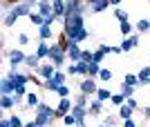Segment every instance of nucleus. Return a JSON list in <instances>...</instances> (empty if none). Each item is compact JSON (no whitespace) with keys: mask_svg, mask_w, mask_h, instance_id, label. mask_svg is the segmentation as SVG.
I'll use <instances>...</instances> for the list:
<instances>
[{"mask_svg":"<svg viewBox=\"0 0 150 127\" xmlns=\"http://www.w3.org/2000/svg\"><path fill=\"white\" fill-rule=\"evenodd\" d=\"M63 31L69 36V40H74V43H79V45L90 38V31H88V27H85L83 13H74V16H69V18H63Z\"/></svg>","mask_w":150,"mask_h":127,"instance_id":"f257e3e1","label":"nucleus"},{"mask_svg":"<svg viewBox=\"0 0 150 127\" xmlns=\"http://www.w3.org/2000/svg\"><path fill=\"white\" fill-rule=\"evenodd\" d=\"M31 13V5L27 2V0H20V2H16V5L11 7V11L5 16V27H13L16 22H18V18H23V16H29Z\"/></svg>","mask_w":150,"mask_h":127,"instance_id":"f03ea898","label":"nucleus"},{"mask_svg":"<svg viewBox=\"0 0 150 127\" xmlns=\"http://www.w3.org/2000/svg\"><path fill=\"white\" fill-rule=\"evenodd\" d=\"M34 118H36L38 125H52V123L56 121L58 116H56V109H52L47 103L40 100V105L36 107V116H34Z\"/></svg>","mask_w":150,"mask_h":127,"instance_id":"7ed1b4c3","label":"nucleus"},{"mask_svg":"<svg viewBox=\"0 0 150 127\" xmlns=\"http://www.w3.org/2000/svg\"><path fill=\"white\" fill-rule=\"evenodd\" d=\"M50 60L56 65V67H61V65L67 63L69 58H67V51L63 49L58 43H52V45H50Z\"/></svg>","mask_w":150,"mask_h":127,"instance_id":"20e7f679","label":"nucleus"},{"mask_svg":"<svg viewBox=\"0 0 150 127\" xmlns=\"http://www.w3.org/2000/svg\"><path fill=\"white\" fill-rule=\"evenodd\" d=\"M96 80H94L92 76H85L81 80V85H79V91H83V94H88V96H92V94H96Z\"/></svg>","mask_w":150,"mask_h":127,"instance_id":"39448f33","label":"nucleus"},{"mask_svg":"<svg viewBox=\"0 0 150 127\" xmlns=\"http://www.w3.org/2000/svg\"><path fill=\"white\" fill-rule=\"evenodd\" d=\"M56 69H58V67H56V65H54V63H52V60H50V63L40 65V67H38V69H36V74H38V76H40V78H43V80H50V78L54 76V74H56Z\"/></svg>","mask_w":150,"mask_h":127,"instance_id":"423d86ee","label":"nucleus"},{"mask_svg":"<svg viewBox=\"0 0 150 127\" xmlns=\"http://www.w3.org/2000/svg\"><path fill=\"white\" fill-rule=\"evenodd\" d=\"M72 107H74V100H72V98H61V100H58V107H56V116L58 118H63V116L65 114H69V112H72Z\"/></svg>","mask_w":150,"mask_h":127,"instance_id":"0eeeda50","label":"nucleus"},{"mask_svg":"<svg viewBox=\"0 0 150 127\" xmlns=\"http://www.w3.org/2000/svg\"><path fill=\"white\" fill-rule=\"evenodd\" d=\"M25 58H27V54H25L23 49H13V51H9L7 60H9V65H11V67H18V65L25 63Z\"/></svg>","mask_w":150,"mask_h":127,"instance_id":"6e6552de","label":"nucleus"},{"mask_svg":"<svg viewBox=\"0 0 150 127\" xmlns=\"http://www.w3.org/2000/svg\"><path fill=\"white\" fill-rule=\"evenodd\" d=\"M7 76L11 78V80H13L16 85H27V83L31 80V76H29V74H20V71H16V67H13V69L9 71Z\"/></svg>","mask_w":150,"mask_h":127,"instance_id":"1a4fd4ad","label":"nucleus"},{"mask_svg":"<svg viewBox=\"0 0 150 127\" xmlns=\"http://www.w3.org/2000/svg\"><path fill=\"white\" fill-rule=\"evenodd\" d=\"M81 56H83V49L79 47V43H74V40H72V45H69V49H67V58L72 60V63H79V60H81Z\"/></svg>","mask_w":150,"mask_h":127,"instance_id":"9d476101","label":"nucleus"},{"mask_svg":"<svg viewBox=\"0 0 150 127\" xmlns=\"http://www.w3.org/2000/svg\"><path fill=\"white\" fill-rule=\"evenodd\" d=\"M88 114L90 116H101V114H103V100L94 98V100L88 105Z\"/></svg>","mask_w":150,"mask_h":127,"instance_id":"9b49d317","label":"nucleus"},{"mask_svg":"<svg viewBox=\"0 0 150 127\" xmlns=\"http://www.w3.org/2000/svg\"><path fill=\"white\" fill-rule=\"evenodd\" d=\"M72 114L76 116V121H85V118H88V105H76L74 103V107H72Z\"/></svg>","mask_w":150,"mask_h":127,"instance_id":"f8f14e48","label":"nucleus"},{"mask_svg":"<svg viewBox=\"0 0 150 127\" xmlns=\"http://www.w3.org/2000/svg\"><path fill=\"white\" fill-rule=\"evenodd\" d=\"M36 9L43 13V16H54V5H52V0H40Z\"/></svg>","mask_w":150,"mask_h":127,"instance_id":"ddd939ff","label":"nucleus"},{"mask_svg":"<svg viewBox=\"0 0 150 127\" xmlns=\"http://www.w3.org/2000/svg\"><path fill=\"white\" fill-rule=\"evenodd\" d=\"M0 87H2V94H7V96H11L13 91H16V83H13L9 76L2 78V85H0Z\"/></svg>","mask_w":150,"mask_h":127,"instance_id":"4468645a","label":"nucleus"},{"mask_svg":"<svg viewBox=\"0 0 150 127\" xmlns=\"http://www.w3.org/2000/svg\"><path fill=\"white\" fill-rule=\"evenodd\" d=\"M36 56L43 60V58H50V45H47V40H40L36 47Z\"/></svg>","mask_w":150,"mask_h":127,"instance_id":"2eb2a0df","label":"nucleus"},{"mask_svg":"<svg viewBox=\"0 0 150 127\" xmlns=\"http://www.w3.org/2000/svg\"><path fill=\"white\" fill-rule=\"evenodd\" d=\"M108 7H110V0H96V2L90 5V11L92 13H101V11H105Z\"/></svg>","mask_w":150,"mask_h":127,"instance_id":"dca6fc26","label":"nucleus"},{"mask_svg":"<svg viewBox=\"0 0 150 127\" xmlns=\"http://www.w3.org/2000/svg\"><path fill=\"white\" fill-rule=\"evenodd\" d=\"M27 18H29V22H31L34 27H40V25H45V18H47V16H43L40 11H31Z\"/></svg>","mask_w":150,"mask_h":127,"instance_id":"f3484780","label":"nucleus"},{"mask_svg":"<svg viewBox=\"0 0 150 127\" xmlns=\"http://www.w3.org/2000/svg\"><path fill=\"white\" fill-rule=\"evenodd\" d=\"M25 65L29 67V69H34V71H36L38 67H40V58H38L36 54H27V58H25Z\"/></svg>","mask_w":150,"mask_h":127,"instance_id":"a211bd4d","label":"nucleus"},{"mask_svg":"<svg viewBox=\"0 0 150 127\" xmlns=\"http://www.w3.org/2000/svg\"><path fill=\"white\" fill-rule=\"evenodd\" d=\"M25 100H27V107H38V105H40V96L36 94V91H29V94L25 96Z\"/></svg>","mask_w":150,"mask_h":127,"instance_id":"6ab92c4d","label":"nucleus"},{"mask_svg":"<svg viewBox=\"0 0 150 127\" xmlns=\"http://www.w3.org/2000/svg\"><path fill=\"white\" fill-rule=\"evenodd\" d=\"M52 5H54V13L58 18H65V0H52Z\"/></svg>","mask_w":150,"mask_h":127,"instance_id":"aec40b11","label":"nucleus"},{"mask_svg":"<svg viewBox=\"0 0 150 127\" xmlns=\"http://www.w3.org/2000/svg\"><path fill=\"white\" fill-rule=\"evenodd\" d=\"M38 38L40 40H50L52 38V25H40L38 27Z\"/></svg>","mask_w":150,"mask_h":127,"instance_id":"412c9836","label":"nucleus"},{"mask_svg":"<svg viewBox=\"0 0 150 127\" xmlns=\"http://www.w3.org/2000/svg\"><path fill=\"white\" fill-rule=\"evenodd\" d=\"M13 107H16V98H13V94H11V96L2 94V109H5V112H9V109H13Z\"/></svg>","mask_w":150,"mask_h":127,"instance_id":"4be33fe9","label":"nucleus"},{"mask_svg":"<svg viewBox=\"0 0 150 127\" xmlns=\"http://www.w3.org/2000/svg\"><path fill=\"white\" fill-rule=\"evenodd\" d=\"M99 71H101V63H96V60L88 63V76H92V78H99Z\"/></svg>","mask_w":150,"mask_h":127,"instance_id":"5701e85b","label":"nucleus"},{"mask_svg":"<svg viewBox=\"0 0 150 127\" xmlns=\"http://www.w3.org/2000/svg\"><path fill=\"white\" fill-rule=\"evenodd\" d=\"M132 114H134V109H132L130 105H123V107H119V118H121V121H125V118H132Z\"/></svg>","mask_w":150,"mask_h":127,"instance_id":"b1692460","label":"nucleus"},{"mask_svg":"<svg viewBox=\"0 0 150 127\" xmlns=\"http://www.w3.org/2000/svg\"><path fill=\"white\" fill-rule=\"evenodd\" d=\"M134 29H137L139 33H146V31H150V20H146V18H141L137 22V25H134Z\"/></svg>","mask_w":150,"mask_h":127,"instance_id":"393cba45","label":"nucleus"},{"mask_svg":"<svg viewBox=\"0 0 150 127\" xmlns=\"http://www.w3.org/2000/svg\"><path fill=\"white\" fill-rule=\"evenodd\" d=\"M94 96H96L99 100H103V103H105V100H110V98H112V91L103 87V89H96V94H94Z\"/></svg>","mask_w":150,"mask_h":127,"instance_id":"a878e982","label":"nucleus"},{"mask_svg":"<svg viewBox=\"0 0 150 127\" xmlns=\"http://www.w3.org/2000/svg\"><path fill=\"white\" fill-rule=\"evenodd\" d=\"M119 29H121V36H123V38H128V36L132 33V29H134V27L130 25V20H125V22H121V25H119Z\"/></svg>","mask_w":150,"mask_h":127,"instance_id":"bb28decb","label":"nucleus"},{"mask_svg":"<svg viewBox=\"0 0 150 127\" xmlns=\"http://www.w3.org/2000/svg\"><path fill=\"white\" fill-rule=\"evenodd\" d=\"M134 89H137V87H132V85H128V83H121V89H119V91L125 96V98H130V96H134Z\"/></svg>","mask_w":150,"mask_h":127,"instance_id":"cd10ccee","label":"nucleus"},{"mask_svg":"<svg viewBox=\"0 0 150 127\" xmlns=\"http://www.w3.org/2000/svg\"><path fill=\"white\" fill-rule=\"evenodd\" d=\"M76 123H79V121H76V116L72 114V112L63 116V125H67V127H76Z\"/></svg>","mask_w":150,"mask_h":127,"instance_id":"c85d7f7f","label":"nucleus"},{"mask_svg":"<svg viewBox=\"0 0 150 127\" xmlns=\"http://www.w3.org/2000/svg\"><path fill=\"white\" fill-rule=\"evenodd\" d=\"M110 100H112L114 107H121V105H125V96L119 91V94H112V98H110Z\"/></svg>","mask_w":150,"mask_h":127,"instance_id":"c756f323","label":"nucleus"},{"mask_svg":"<svg viewBox=\"0 0 150 127\" xmlns=\"http://www.w3.org/2000/svg\"><path fill=\"white\" fill-rule=\"evenodd\" d=\"M54 80H56L58 85H65V80H67V71H61V69H56V74H54Z\"/></svg>","mask_w":150,"mask_h":127,"instance_id":"7c9ffc66","label":"nucleus"},{"mask_svg":"<svg viewBox=\"0 0 150 127\" xmlns=\"http://www.w3.org/2000/svg\"><path fill=\"white\" fill-rule=\"evenodd\" d=\"M123 83L132 85V87H139V76H134V74H125V76H123Z\"/></svg>","mask_w":150,"mask_h":127,"instance_id":"2f4dec72","label":"nucleus"},{"mask_svg":"<svg viewBox=\"0 0 150 127\" xmlns=\"http://www.w3.org/2000/svg\"><path fill=\"white\" fill-rule=\"evenodd\" d=\"M99 78L103 80V83H108V80L112 78V71L108 69V67H101V71H99Z\"/></svg>","mask_w":150,"mask_h":127,"instance_id":"473e14b6","label":"nucleus"},{"mask_svg":"<svg viewBox=\"0 0 150 127\" xmlns=\"http://www.w3.org/2000/svg\"><path fill=\"white\" fill-rule=\"evenodd\" d=\"M114 18L119 20V22H125V20H128V11H123V9L117 7V9H114Z\"/></svg>","mask_w":150,"mask_h":127,"instance_id":"72a5a7b5","label":"nucleus"},{"mask_svg":"<svg viewBox=\"0 0 150 127\" xmlns=\"http://www.w3.org/2000/svg\"><path fill=\"white\" fill-rule=\"evenodd\" d=\"M76 69H79V76H88V63H85V60H79V63H76Z\"/></svg>","mask_w":150,"mask_h":127,"instance_id":"f704fd0d","label":"nucleus"},{"mask_svg":"<svg viewBox=\"0 0 150 127\" xmlns=\"http://www.w3.org/2000/svg\"><path fill=\"white\" fill-rule=\"evenodd\" d=\"M9 121H11V127H25V123H23V118H20L18 114H11Z\"/></svg>","mask_w":150,"mask_h":127,"instance_id":"c9c22d12","label":"nucleus"},{"mask_svg":"<svg viewBox=\"0 0 150 127\" xmlns=\"http://www.w3.org/2000/svg\"><path fill=\"white\" fill-rule=\"evenodd\" d=\"M121 49H123V54H125V51H130V49H134V45H132L130 36H128V38H123V40H121Z\"/></svg>","mask_w":150,"mask_h":127,"instance_id":"e433bc0d","label":"nucleus"},{"mask_svg":"<svg viewBox=\"0 0 150 127\" xmlns=\"http://www.w3.org/2000/svg\"><path fill=\"white\" fill-rule=\"evenodd\" d=\"M76 105H88V94H83V91H79V96H76Z\"/></svg>","mask_w":150,"mask_h":127,"instance_id":"4c0bfd02","label":"nucleus"},{"mask_svg":"<svg viewBox=\"0 0 150 127\" xmlns=\"http://www.w3.org/2000/svg\"><path fill=\"white\" fill-rule=\"evenodd\" d=\"M81 60H85V63H92V60H94V51L83 49V56H81Z\"/></svg>","mask_w":150,"mask_h":127,"instance_id":"58836bf2","label":"nucleus"},{"mask_svg":"<svg viewBox=\"0 0 150 127\" xmlns=\"http://www.w3.org/2000/svg\"><path fill=\"white\" fill-rule=\"evenodd\" d=\"M16 96H27L29 91H27V85H16V91H13Z\"/></svg>","mask_w":150,"mask_h":127,"instance_id":"ea45409f","label":"nucleus"},{"mask_svg":"<svg viewBox=\"0 0 150 127\" xmlns=\"http://www.w3.org/2000/svg\"><path fill=\"white\" fill-rule=\"evenodd\" d=\"M65 71H67V76H79V69H76V63H69V65H67V69H65Z\"/></svg>","mask_w":150,"mask_h":127,"instance_id":"a19ab883","label":"nucleus"},{"mask_svg":"<svg viewBox=\"0 0 150 127\" xmlns=\"http://www.w3.org/2000/svg\"><path fill=\"white\" fill-rule=\"evenodd\" d=\"M56 94L61 96V98H67V96H69V87H67V85H61V87H58V91H56Z\"/></svg>","mask_w":150,"mask_h":127,"instance_id":"79ce46f5","label":"nucleus"},{"mask_svg":"<svg viewBox=\"0 0 150 127\" xmlns=\"http://www.w3.org/2000/svg\"><path fill=\"white\" fill-rule=\"evenodd\" d=\"M125 105H130L134 112H137V109H141V107H139V103H137V98H132V96H130V98H125Z\"/></svg>","mask_w":150,"mask_h":127,"instance_id":"37998d69","label":"nucleus"},{"mask_svg":"<svg viewBox=\"0 0 150 127\" xmlns=\"http://www.w3.org/2000/svg\"><path fill=\"white\" fill-rule=\"evenodd\" d=\"M103 123H105L108 127H117V118H114V116H105V121H103Z\"/></svg>","mask_w":150,"mask_h":127,"instance_id":"c03bdc74","label":"nucleus"},{"mask_svg":"<svg viewBox=\"0 0 150 127\" xmlns=\"http://www.w3.org/2000/svg\"><path fill=\"white\" fill-rule=\"evenodd\" d=\"M150 85V76H139V87H146Z\"/></svg>","mask_w":150,"mask_h":127,"instance_id":"a18cd8bd","label":"nucleus"},{"mask_svg":"<svg viewBox=\"0 0 150 127\" xmlns=\"http://www.w3.org/2000/svg\"><path fill=\"white\" fill-rule=\"evenodd\" d=\"M18 43L20 45H27V43H29V36H27V33H18Z\"/></svg>","mask_w":150,"mask_h":127,"instance_id":"49530a36","label":"nucleus"},{"mask_svg":"<svg viewBox=\"0 0 150 127\" xmlns=\"http://www.w3.org/2000/svg\"><path fill=\"white\" fill-rule=\"evenodd\" d=\"M137 76H150V67H141Z\"/></svg>","mask_w":150,"mask_h":127,"instance_id":"de8ad7c7","label":"nucleus"},{"mask_svg":"<svg viewBox=\"0 0 150 127\" xmlns=\"http://www.w3.org/2000/svg\"><path fill=\"white\" fill-rule=\"evenodd\" d=\"M123 127H137V123L132 121V118H125V121H123Z\"/></svg>","mask_w":150,"mask_h":127,"instance_id":"09e8293b","label":"nucleus"},{"mask_svg":"<svg viewBox=\"0 0 150 127\" xmlns=\"http://www.w3.org/2000/svg\"><path fill=\"white\" fill-rule=\"evenodd\" d=\"M0 127H11V121H9V118H2V121H0Z\"/></svg>","mask_w":150,"mask_h":127,"instance_id":"8fccbe9b","label":"nucleus"},{"mask_svg":"<svg viewBox=\"0 0 150 127\" xmlns=\"http://www.w3.org/2000/svg\"><path fill=\"white\" fill-rule=\"evenodd\" d=\"M130 40H132V45H134V47H139V36H132V33H130Z\"/></svg>","mask_w":150,"mask_h":127,"instance_id":"3c124183","label":"nucleus"},{"mask_svg":"<svg viewBox=\"0 0 150 127\" xmlns=\"http://www.w3.org/2000/svg\"><path fill=\"white\" fill-rule=\"evenodd\" d=\"M25 127H38V123H36V118H34V121H29V123H25Z\"/></svg>","mask_w":150,"mask_h":127,"instance_id":"603ef678","label":"nucleus"},{"mask_svg":"<svg viewBox=\"0 0 150 127\" xmlns=\"http://www.w3.org/2000/svg\"><path fill=\"white\" fill-rule=\"evenodd\" d=\"M112 54H123V49H121V45H119V47H112Z\"/></svg>","mask_w":150,"mask_h":127,"instance_id":"864d4df0","label":"nucleus"},{"mask_svg":"<svg viewBox=\"0 0 150 127\" xmlns=\"http://www.w3.org/2000/svg\"><path fill=\"white\" fill-rule=\"evenodd\" d=\"M144 114H146V118L150 121V105H148V107H144Z\"/></svg>","mask_w":150,"mask_h":127,"instance_id":"5fc2aeb1","label":"nucleus"},{"mask_svg":"<svg viewBox=\"0 0 150 127\" xmlns=\"http://www.w3.org/2000/svg\"><path fill=\"white\" fill-rule=\"evenodd\" d=\"M110 5H114V7H119V5H121V0H110Z\"/></svg>","mask_w":150,"mask_h":127,"instance_id":"6e6d98bb","label":"nucleus"},{"mask_svg":"<svg viewBox=\"0 0 150 127\" xmlns=\"http://www.w3.org/2000/svg\"><path fill=\"white\" fill-rule=\"evenodd\" d=\"M76 127H88V125H85V121H79V123H76Z\"/></svg>","mask_w":150,"mask_h":127,"instance_id":"4d7b16f0","label":"nucleus"},{"mask_svg":"<svg viewBox=\"0 0 150 127\" xmlns=\"http://www.w3.org/2000/svg\"><path fill=\"white\" fill-rule=\"evenodd\" d=\"M96 127H108V125H105V123H101V125H96Z\"/></svg>","mask_w":150,"mask_h":127,"instance_id":"13d9d810","label":"nucleus"},{"mask_svg":"<svg viewBox=\"0 0 150 127\" xmlns=\"http://www.w3.org/2000/svg\"><path fill=\"white\" fill-rule=\"evenodd\" d=\"M38 127H47V125H38Z\"/></svg>","mask_w":150,"mask_h":127,"instance_id":"bf43d9fd","label":"nucleus"}]
</instances>
